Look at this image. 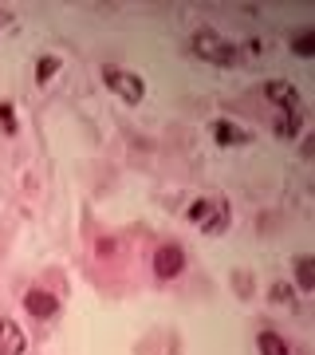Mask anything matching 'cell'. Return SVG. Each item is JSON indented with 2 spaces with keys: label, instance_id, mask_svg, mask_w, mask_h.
Instances as JSON below:
<instances>
[{
  "label": "cell",
  "instance_id": "3957f363",
  "mask_svg": "<svg viewBox=\"0 0 315 355\" xmlns=\"http://www.w3.org/2000/svg\"><path fill=\"white\" fill-rule=\"evenodd\" d=\"M102 83L126 103H142V95H146V83H142L134 71H126V67H118V64H102Z\"/></svg>",
  "mask_w": 315,
  "mask_h": 355
},
{
  "label": "cell",
  "instance_id": "ba28073f",
  "mask_svg": "<svg viewBox=\"0 0 315 355\" xmlns=\"http://www.w3.org/2000/svg\"><path fill=\"white\" fill-rule=\"evenodd\" d=\"M213 139L221 142V146H244V142H252V135L244 127H237V123H228V119H217L213 127Z\"/></svg>",
  "mask_w": 315,
  "mask_h": 355
},
{
  "label": "cell",
  "instance_id": "277c9868",
  "mask_svg": "<svg viewBox=\"0 0 315 355\" xmlns=\"http://www.w3.org/2000/svg\"><path fill=\"white\" fill-rule=\"evenodd\" d=\"M260 95H264L272 107H280L284 114L303 111V95L296 91V83H288V79H268L264 87H260Z\"/></svg>",
  "mask_w": 315,
  "mask_h": 355
},
{
  "label": "cell",
  "instance_id": "8992f818",
  "mask_svg": "<svg viewBox=\"0 0 315 355\" xmlns=\"http://www.w3.org/2000/svg\"><path fill=\"white\" fill-rule=\"evenodd\" d=\"M24 308H28L36 320H51L55 312H60V300H55L51 292H44V288H32V292L24 296Z\"/></svg>",
  "mask_w": 315,
  "mask_h": 355
},
{
  "label": "cell",
  "instance_id": "5b68a950",
  "mask_svg": "<svg viewBox=\"0 0 315 355\" xmlns=\"http://www.w3.org/2000/svg\"><path fill=\"white\" fill-rule=\"evenodd\" d=\"M186 272V249L181 245H162L154 253V277L158 280H174Z\"/></svg>",
  "mask_w": 315,
  "mask_h": 355
},
{
  "label": "cell",
  "instance_id": "30bf717a",
  "mask_svg": "<svg viewBox=\"0 0 315 355\" xmlns=\"http://www.w3.org/2000/svg\"><path fill=\"white\" fill-rule=\"evenodd\" d=\"M256 352L260 355H291L288 343L280 340L276 331H260V336H256Z\"/></svg>",
  "mask_w": 315,
  "mask_h": 355
},
{
  "label": "cell",
  "instance_id": "9c48e42d",
  "mask_svg": "<svg viewBox=\"0 0 315 355\" xmlns=\"http://www.w3.org/2000/svg\"><path fill=\"white\" fill-rule=\"evenodd\" d=\"M296 284H300V292L315 288V257H296Z\"/></svg>",
  "mask_w": 315,
  "mask_h": 355
},
{
  "label": "cell",
  "instance_id": "8fae6325",
  "mask_svg": "<svg viewBox=\"0 0 315 355\" xmlns=\"http://www.w3.org/2000/svg\"><path fill=\"white\" fill-rule=\"evenodd\" d=\"M300 127H303V111H296V114H280L276 123H272V130H276L280 139H296V135H300Z\"/></svg>",
  "mask_w": 315,
  "mask_h": 355
},
{
  "label": "cell",
  "instance_id": "5bb4252c",
  "mask_svg": "<svg viewBox=\"0 0 315 355\" xmlns=\"http://www.w3.org/2000/svg\"><path fill=\"white\" fill-rule=\"evenodd\" d=\"M0 127H4V135H16V114H12V103H0Z\"/></svg>",
  "mask_w": 315,
  "mask_h": 355
},
{
  "label": "cell",
  "instance_id": "7c38bea8",
  "mask_svg": "<svg viewBox=\"0 0 315 355\" xmlns=\"http://www.w3.org/2000/svg\"><path fill=\"white\" fill-rule=\"evenodd\" d=\"M291 51H296V55H303V60H312V55H315V32H312V28L296 32V40H291Z\"/></svg>",
  "mask_w": 315,
  "mask_h": 355
},
{
  "label": "cell",
  "instance_id": "7a4b0ae2",
  "mask_svg": "<svg viewBox=\"0 0 315 355\" xmlns=\"http://www.w3.org/2000/svg\"><path fill=\"white\" fill-rule=\"evenodd\" d=\"M186 217L193 221V225H201V233H209V237H217V233H225L228 229V202L225 198H201V202H193L186 209Z\"/></svg>",
  "mask_w": 315,
  "mask_h": 355
},
{
  "label": "cell",
  "instance_id": "4fadbf2b",
  "mask_svg": "<svg viewBox=\"0 0 315 355\" xmlns=\"http://www.w3.org/2000/svg\"><path fill=\"white\" fill-rule=\"evenodd\" d=\"M55 71H60V60H55V55H44V60L36 64V79H39V83H51Z\"/></svg>",
  "mask_w": 315,
  "mask_h": 355
},
{
  "label": "cell",
  "instance_id": "52a82bcc",
  "mask_svg": "<svg viewBox=\"0 0 315 355\" xmlns=\"http://www.w3.org/2000/svg\"><path fill=\"white\" fill-rule=\"evenodd\" d=\"M24 347H28V340L20 331V324L0 320V355H24Z\"/></svg>",
  "mask_w": 315,
  "mask_h": 355
},
{
  "label": "cell",
  "instance_id": "6da1fadb",
  "mask_svg": "<svg viewBox=\"0 0 315 355\" xmlns=\"http://www.w3.org/2000/svg\"><path fill=\"white\" fill-rule=\"evenodd\" d=\"M189 51H193V55H201V60H209V64H221V67H237L240 64V51L233 48V44H225L217 32H209V28L193 32Z\"/></svg>",
  "mask_w": 315,
  "mask_h": 355
},
{
  "label": "cell",
  "instance_id": "9a60e30c",
  "mask_svg": "<svg viewBox=\"0 0 315 355\" xmlns=\"http://www.w3.org/2000/svg\"><path fill=\"white\" fill-rule=\"evenodd\" d=\"M291 300H296V296H291V284H284V280L272 284V304H291Z\"/></svg>",
  "mask_w": 315,
  "mask_h": 355
}]
</instances>
